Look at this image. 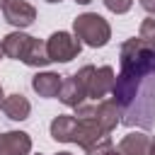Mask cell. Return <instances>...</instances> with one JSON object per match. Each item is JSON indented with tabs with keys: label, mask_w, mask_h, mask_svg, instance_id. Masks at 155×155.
<instances>
[{
	"label": "cell",
	"mask_w": 155,
	"mask_h": 155,
	"mask_svg": "<svg viewBox=\"0 0 155 155\" xmlns=\"http://www.w3.org/2000/svg\"><path fill=\"white\" fill-rule=\"evenodd\" d=\"M124 126H155V48L128 39L119 51V75L111 90Z\"/></svg>",
	"instance_id": "6da1fadb"
},
{
	"label": "cell",
	"mask_w": 155,
	"mask_h": 155,
	"mask_svg": "<svg viewBox=\"0 0 155 155\" xmlns=\"http://www.w3.org/2000/svg\"><path fill=\"white\" fill-rule=\"evenodd\" d=\"M73 31L75 36L80 39V44H87L92 48H102L109 44L111 39V27L109 22L97 15V12H85V15H78L75 22H73Z\"/></svg>",
	"instance_id": "7a4b0ae2"
},
{
	"label": "cell",
	"mask_w": 155,
	"mask_h": 155,
	"mask_svg": "<svg viewBox=\"0 0 155 155\" xmlns=\"http://www.w3.org/2000/svg\"><path fill=\"white\" fill-rule=\"evenodd\" d=\"M75 75H78V80L82 82L85 94H87L90 99H97V102H102V97L114 90V80H116L111 65H102V68L82 65Z\"/></svg>",
	"instance_id": "3957f363"
},
{
	"label": "cell",
	"mask_w": 155,
	"mask_h": 155,
	"mask_svg": "<svg viewBox=\"0 0 155 155\" xmlns=\"http://www.w3.org/2000/svg\"><path fill=\"white\" fill-rule=\"evenodd\" d=\"M46 48H48L51 61H56V63H68V61H73V58L80 53L82 44H80L78 36H73V34H68V31H53V34L48 36V41H46Z\"/></svg>",
	"instance_id": "277c9868"
},
{
	"label": "cell",
	"mask_w": 155,
	"mask_h": 155,
	"mask_svg": "<svg viewBox=\"0 0 155 155\" xmlns=\"http://www.w3.org/2000/svg\"><path fill=\"white\" fill-rule=\"evenodd\" d=\"M2 15H5V19H7L12 27H17V29H27V27L34 24V19H36V10H34V5H29L27 0H10V2L5 5Z\"/></svg>",
	"instance_id": "5b68a950"
},
{
	"label": "cell",
	"mask_w": 155,
	"mask_h": 155,
	"mask_svg": "<svg viewBox=\"0 0 155 155\" xmlns=\"http://www.w3.org/2000/svg\"><path fill=\"white\" fill-rule=\"evenodd\" d=\"M31 138L24 131H5L0 133V155H29Z\"/></svg>",
	"instance_id": "8992f818"
},
{
	"label": "cell",
	"mask_w": 155,
	"mask_h": 155,
	"mask_svg": "<svg viewBox=\"0 0 155 155\" xmlns=\"http://www.w3.org/2000/svg\"><path fill=\"white\" fill-rule=\"evenodd\" d=\"M58 99H61L65 107H80V104L87 99L85 87H82V82L78 80V75H65V78H63V85H61V90H58Z\"/></svg>",
	"instance_id": "52a82bcc"
},
{
	"label": "cell",
	"mask_w": 155,
	"mask_h": 155,
	"mask_svg": "<svg viewBox=\"0 0 155 155\" xmlns=\"http://www.w3.org/2000/svg\"><path fill=\"white\" fill-rule=\"evenodd\" d=\"M63 85V75L58 73H51V70H44V73H36L31 78V87L39 97H58V90Z\"/></svg>",
	"instance_id": "ba28073f"
},
{
	"label": "cell",
	"mask_w": 155,
	"mask_h": 155,
	"mask_svg": "<svg viewBox=\"0 0 155 155\" xmlns=\"http://www.w3.org/2000/svg\"><path fill=\"white\" fill-rule=\"evenodd\" d=\"M75 131H78V119L70 114H58L51 121V138L58 143H73Z\"/></svg>",
	"instance_id": "9c48e42d"
},
{
	"label": "cell",
	"mask_w": 155,
	"mask_h": 155,
	"mask_svg": "<svg viewBox=\"0 0 155 155\" xmlns=\"http://www.w3.org/2000/svg\"><path fill=\"white\" fill-rule=\"evenodd\" d=\"M2 111H5V116L12 119V121H24V119H29V114H31V104H29V99H27L24 94L15 92V94L5 97Z\"/></svg>",
	"instance_id": "30bf717a"
},
{
	"label": "cell",
	"mask_w": 155,
	"mask_h": 155,
	"mask_svg": "<svg viewBox=\"0 0 155 155\" xmlns=\"http://www.w3.org/2000/svg\"><path fill=\"white\" fill-rule=\"evenodd\" d=\"M150 143L153 140L148 133H128L119 143V155H148Z\"/></svg>",
	"instance_id": "8fae6325"
},
{
	"label": "cell",
	"mask_w": 155,
	"mask_h": 155,
	"mask_svg": "<svg viewBox=\"0 0 155 155\" xmlns=\"http://www.w3.org/2000/svg\"><path fill=\"white\" fill-rule=\"evenodd\" d=\"M22 63H27L29 68H44V65L53 63V61H51V56H48L46 41H39V39H34V36H31L29 48H27V53H24Z\"/></svg>",
	"instance_id": "7c38bea8"
},
{
	"label": "cell",
	"mask_w": 155,
	"mask_h": 155,
	"mask_svg": "<svg viewBox=\"0 0 155 155\" xmlns=\"http://www.w3.org/2000/svg\"><path fill=\"white\" fill-rule=\"evenodd\" d=\"M29 41H31V36H27L22 31H12V34H7L2 39V51H5V56L22 61L24 53H27V48H29Z\"/></svg>",
	"instance_id": "4fadbf2b"
},
{
	"label": "cell",
	"mask_w": 155,
	"mask_h": 155,
	"mask_svg": "<svg viewBox=\"0 0 155 155\" xmlns=\"http://www.w3.org/2000/svg\"><path fill=\"white\" fill-rule=\"evenodd\" d=\"M138 41H143L148 48H155V19H143L140 22Z\"/></svg>",
	"instance_id": "5bb4252c"
},
{
	"label": "cell",
	"mask_w": 155,
	"mask_h": 155,
	"mask_svg": "<svg viewBox=\"0 0 155 155\" xmlns=\"http://www.w3.org/2000/svg\"><path fill=\"white\" fill-rule=\"evenodd\" d=\"M104 5H107V10H111L114 15H124V12L131 10L133 0H104Z\"/></svg>",
	"instance_id": "9a60e30c"
},
{
	"label": "cell",
	"mask_w": 155,
	"mask_h": 155,
	"mask_svg": "<svg viewBox=\"0 0 155 155\" xmlns=\"http://www.w3.org/2000/svg\"><path fill=\"white\" fill-rule=\"evenodd\" d=\"M140 7L150 15H155V0H140Z\"/></svg>",
	"instance_id": "2e32d148"
},
{
	"label": "cell",
	"mask_w": 155,
	"mask_h": 155,
	"mask_svg": "<svg viewBox=\"0 0 155 155\" xmlns=\"http://www.w3.org/2000/svg\"><path fill=\"white\" fill-rule=\"evenodd\" d=\"M102 155H119V150H114V148H111V150H107V153H102Z\"/></svg>",
	"instance_id": "e0dca14e"
},
{
	"label": "cell",
	"mask_w": 155,
	"mask_h": 155,
	"mask_svg": "<svg viewBox=\"0 0 155 155\" xmlns=\"http://www.w3.org/2000/svg\"><path fill=\"white\" fill-rule=\"evenodd\" d=\"M5 104V94H2V87H0V107Z\"/></svg>",
	"instance_id": "ac0fdd59"
},
{
	"label": "cell",
	"mask_w": 155,
	"mask_h": 155,
	"mask_svg": "<svg viewBox=\"0 0 155 155\" xmlns=\"http://www.w3.org/2000/svg\"><path fill=\"white\" fill-rule=\"evenodd\" d=\"M148 155H155V140L150 143V153H148Z\"/></svg>",
	"instance_id": "d6986e66"
},
{
	"label": "cell",
	"mask_w": 155,
	"mask_h": 155,
	"mask_svg": "<svg viewBox=\"0 0 155 155\" xmlns=\"http://www.w3.org/2000/svg\"><path fill=\"white\" fill-rule=\"evenodd\" d=\"M78 5H87V2H92V0H75Z\"/></svg>",
	"instance_id": "ffe728a7"
},
{
	"label": "cell",
	"mask_w": 155,
	"mask_h": 155,
	"mask_svg": "<svg viewBox=\"0 0 155 155\" xmlns=\"http://www.w3.org/2000/svg\"><path fill=\"white\" fill-rule=\"evenodd\" d=\"M7 2H10V0H0V7L5 10V5H7Z\"/></svg>",
	"instance_id": "44dd1931"
},
{
	"label": "cell",
	"mask_w": 155,
	"mask_h": 155,
	"mask_svg": "<svg viewBox=\"0 0 155 155\" xmlns=\"http://www.w3.org/2000/svg\"><path fill=\"white\" fill-rule=\"evenodd\" d=\"M2 56H5V51H2V41H0V58H2Z\"/></svg>",
	"instance_id": "7402d4cb"
},
{
	"label": "cell",
	"mask_w": 155,
	"mask_h": 155,
	"mask_svg": "<svg viewBox=\"0 0 155 155\" xmlns=\"http://www.w3.org/2000/svg\"><path fill=\"white\" fill-rule=\"evenodd\" d=\"M58 155H73V153H58Z\"/></svg>",
	"instance_id": "603a6c76"
},
{
	"label": "cell",
	"mask_w": 155,
	"mask_h": 155,
	"mask_svg": "<svg viewBox=\"0 0 155 155\" xmlns=\"http://www.w3.org/2000/svg\"><path fill=\"white\" fill-rule=\"evenodd\" d=\"M46 2H61V0H46Z\"/></svg>",
	"instance_id": "cb8c5ba5"
},
{
	"label": "cell",
	"mask_w": 155,
	"mask_h": 155,
	"mask_svg": "<svg viewBox=\"0 0 155 155\" xmlns=\"http://www.w3.org/2000/svg\"><path fill=\"white\" fill-rule=\"evenodd\" d=\"M39 155H41V153H39Z\"/></svg>",
	"instance_id": "d4e9b609"
}]
</instances>
